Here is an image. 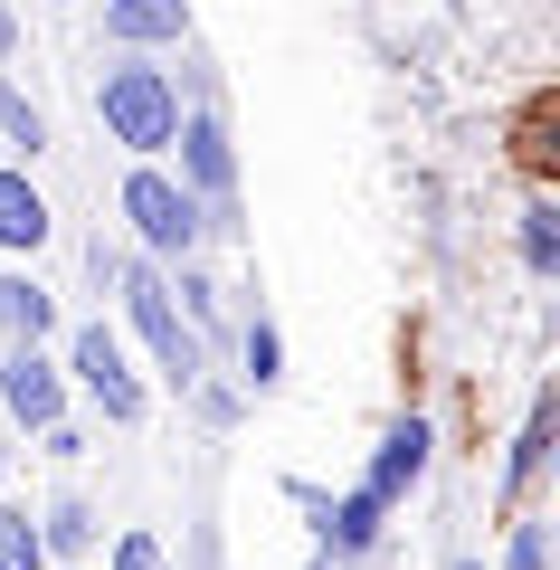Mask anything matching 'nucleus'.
<instances>
[{
	"mask_svg": "<svg viewBox=\"0 0 560 570\" xmlns=\"http://www.w3.org/2000/svg\"><path fill=\"white\" fill-rule=\"evenodd\" d=\"M96 124H105V142L134 153V163H161L171 134H180V86H171V67L143 58V48H105V67H96Z\"/></svg>",
	"mask_w": 560,
	"mask_h": 570,
	"instance_id": "1",
	"label": "nucleus"
},
{
	"mask_svg": "<svg viewBox=\"0 0 560 570\" xmlns=\"http://www.w3.org/2000/svg\"><path fill=\"white\" fill-rule=\"evenodd\" d=\"M115 209H124V228H134V247L153 266H180V257H200V247H209V200L180 181L171 163H134L124 190H115Z\"/></svg>",
	"mask_w": 560,
	"mask_h": 570,
	"instance_id": "2",
	"label": "nucleus"
},
{
	"mask_svg": "<svg viewBox=\"0 0 560 570\" xmlns=\"http://www.w3.org/2000/svg\"><path fill=\"white\" fill-rule=\"evenodd\" d=\"M115 305H124V324H134V343L153 352V371L171 390H190L209 371V343L190 324H180V305H171V276H161L143 247H124V266H115Z\"/></svg>",
	"mask_w": 560,
	"mask_h": 570,
	"instance_id": "3",
	"label": "nucleus"
},
{
	"mask_svg": "<svg viewBox=\"0 0 560 570\" xmlns=\"http://www.w3.org/2000/svg\"><path fill=\"white\" fill-rule=\"evenodd\" d=\"M58 371H67V390H86V400L105 409V428H143V419H153V390H143V371L124 362V333L105 324V314L77 324V343H67Z\"/></svg>",
	"mask_w": 560,
	"mask_h": 570,
	"instance_id": "4",
	"label": "nucleus"
},
{
	"mask_svg": "<svg viewBox=\"0 0 560 570\" xmlns=\"http://www.w3.org/2000/svg\"><path fill=\"white\" fill-rule=\"evenodd\" d=\"M285 494H295V504L314 513V551H323L333 570L371 561V551L390 542V513H400V504H381L371 485H361V494H323V485H304V475H285Z\"/></svg>",
	"mask_w": 560,
	"mask_h": 570,
	"instance_id": "5",
	"label": "nucleus"
},
{
	"mask_svg": "<svg viewBox=\"0 0 560 570\" xmlns=\"http://www.w3.org/2000/svg\"><path fill=\"white\" fill-rule=\"evenodd\" d=\"M161 163H171L190 190H200V200H238V142H228L219 96L180 105V134H171V153H161Z\"/></svg>",
	"mask_w": 560,
	"mask_h": 570,
	"instance_id": "6",
	"label": "nucleus"
},
{
	"mask_svg": "<svg viewBox=\"0 0 560 570\" xmlns=\"http://www.w3.org/2000/svg\"><path fill=\"white\" fill-rule=\"evenodd\" d=\"M428 466H438V419H428V409H400V419L381 428V448H371V494H381V504H409V494L428 485Z\"/></svg>",
	"mask_w": 560,
	"mask_h": 570,
	"instance_id": "7",
	"label": "nucleus"
},
{
	"mask_svg": "<svg viewBox=\"0 0 560 570\" xmlns=\"http://www.w3.org/2000/svg\"><path fill=\"white\" fill-rule=\"evenodd\" d=\"M0 409L39 438L48 419H67V371L48 362V343H0Z\"/></svg>",
	"mask_w": 560,
	"mask_h": 570,
	"instance_id": "8",
	"label": "nucleus"
},
{
	"mask_svg": "<svg viewBox=\"0 0 560 570\" xmlns=\"http://www.w3.org/2000/svg\"><path fill=\"white\" fill-rule=\"evenodd\" d=\"M180 39H190V0H105V48L171 58Z\"/></svg>",
	"mask_w": 560,
	"mask_h": 570,
	"instance_id": "9",
	"label": "nucleus"
},
{
	"mask_svg": "<svg viewBox=\"0 0 560 570\" xmlns=\"http://www.w3.org/2000/svg\"><path fill=\"white\" fill-rule=\"evenodd\" d=\"M551 428H560V400H551V390H532V419H522L513 456H503V494H513V504H532L541 475H551Z\"/></svg>",
	"mask_w": 560,
	"mask_h": 570,
	"instance_id": "10",
	"label": "nucleus"
},
{
	"mask_svg": "<svg viewBox=\"0 0 560 570\" xmlns=\"http://www.w3.org/2000/svg\"><path fill=\"white\" fill-rule=\"evenodd\" d=\"M161 276H171V305H180V324H190V333H200L209 352H219V343H228V285L209 276L200 257H180V266H161Z\"/></svg>",
	"mask_w": 560,
	"mask_h": 570,
	"instance_id": "11",
	"label": "nucleus"
},
{
	"mask_svg": "<svg viewBox=\"0 0 560 570\" xmlns=\"http://www.w3.org/2000/svg\"><path fill=\"white\" fill-rule=\"evenodd\" d=\"M29 247H48V200L29 163H0V257H29Z\"/></svg>",
	"mask_w": 560,
	"mask_h": 570,
	"instance_id": "12",
	"label": "nucleus"
},
{
	"mask_svg": "<svg viewBox=\"0 0 560 570\" xmlns=\"http://www.w3.org/2000/svg\"><path fill=\"white\" fill-rule=\"evenodd\" d=\"M58 333V295L29 266H0V343H48Z\"/></svg>",
	"mask_w": 560,
	"mask_h": 570,
	"instance_id": "13",
	"label": "nucleus"
},
{
	"mask_svg": "<svg viewBox=\"0 0 560 570\" xmlns=\"http://www.w3.org/2000/svg\"><path fill=\"white\" fill-rule=\"evenodd\" d=\"M96 532H105V513L86 504L77 485H67L58 504L39 513V542H48V561H67V570H77V561H96Z\"/></svg>",
	"mask_w": 560,
	"mask_h": 570,
	"instance_id": "14",
	"label": "nucleus"
},
{
	"mask_svg": "<svg viewBox=\"0 0 560 570\" xmlns=\"http://www.w3.org/2000/svg\"><path fill=\"white\" fill-rule=\"evenodd\" d=\"M285 381V333H276V314H247V333H238V390H276Z\"/></svg>",
	"mask_w": 560,
	"mask_h": 570,
	"instance_id": "15",
	"label": "nucleus"
},
{
	"mask_svg": "<svg viewBox=\"0 0 560 570\" xmlns=\"http://www.w3.org/2000/svg\"><path fill=\"white\" fill-rule=\"evenodd\" d=\"M0 153H10V163H39L48 153V115L10 86V67H0Z\"/></svg>",
	"mask_w": 560,
	"mask_h": 570,
	"instance_id": "16",
	"label": "nucleus"
},
{
	"mask_svg": "<svg viewBox=\"0 0 560 570\" xmlns=\"http://www.w3.org/2000/svg\"><path fill=\"white\" fill-rule=\"evenodd\" d=\"M513 238H522V266L551 285V276H560V209H551V200H522V228H513Z\"/></svg>",
	"mask_w": 560,
	"mask_h": 570,
	"instance_id": "17",
	"label": "nucleus"
},
{
	"mask_svg": "<svg viewBox=\"0 0 560 570\" xmlns=\"http://www.w3.org/2000/svg\"><path fill=\"white\" fill-rule=\"evenodd\" d=\"M0 570H58L48 542H39V523H29L20 504H0Z\"/></svg>",
	"mask_w": 560,
	"mask_h": 570,
	"instance_id": "18",
	"label": "nucleus"
},
{
	"mask_svg": "<svg viewBox=\"0 0 560 570\" xmlns=\"http://www.w3.org/2000/svg\"><path fill=\"white\" fill-rule=\"evenodd\" d=\"M503 570H551V523L532 504H513V532H503Z\"/></svg>",
	"mask_w": 560,
	"mask_h": 570,
	"instance_id": "19",
	"label": "nucleus"
},
{
	"mask_svg": "<svg viewBox=\"0 0 560 570\" xmlns=\"http://www.w3.org/2000/svg\"><path fill=\"white\" fill-rule=\"evenodd\" d=\"M105 570H171V551H161L153 532H115V551H105Z\"/></svg>",
	"mask_w": 560,
	"mask_h": 570,
	"instance_id": "20",
	"label": "nucleus"
},
{
	"mask_svg": "<svg viewBox=\"0 0 560 570\" xmlns=\"http://www.w3.org/2000/svg\"><path fill=\"white\" fill-rule=\"evenodd\" d=\"M20 58V10H10V0H0V67Z\"/></svg>",
	"mask_w": 560,
	"mask_h": 570,
	"instance_id": "21",
	"label": "nucleus"
},
{
	"mask_svg": "<svg viewBox=\"0 0 560 570\" xmlns=\"http://www.w3.org/2000/svg\"><path fill=\"white\" fill-rule=\"evenodd\" d=\"M446 570H484V561H475V551H456V561H446Z\"/></svg>",
	"mask_w": 560,
	"mask_h": 570,
	"instance_id": "22",
	"label": "nucleus"
},
{
	"mask_svg": "<svg viewBox=\"0 0 560 570\" xmlns=\"http://www.w3.org/2000/svg\"><path fill=\"white\" fill-rule=\"evenodd\" d=\"M304 570H333V561H323V551H314V561H304Z\"/></svg>",
	"mask_w": 560,
	"mask_h": 570,
	"instance_id": "23",
	"label": "nucleus"
},
{
	"mask_svg": "<svg viewBox=\"0 0 560 570\" xmlns=\"http://www.w3.org/2000/svg\"><path fill=\"white\" fill-rule=\"evenodd\" d=\"M77 570H105V561H77Z\"/></svg>",
	"mask_w": 560,
	"mask_h": 570,
	"instance_id": "24",
	"label": "nucleus"
},
{
	"mask_svg": "<svg viewBox=\"0 0 560 570\" xmlns=\"http://www.w3.org/2000/svg\"><path fill=\"white\" fill-rule=\"evenodd\" d=\"M67 10H77V0H67Z\"/></svg>",
	"mask_w": 560,
	"mask_h": 570,
	"instance_id": "25",
	"label": "nucleus"
}]
</instances>
